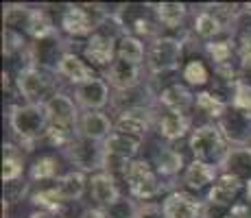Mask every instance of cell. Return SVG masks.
Returning a JSON list of instances; mask_svg holds the SVG:
<instances>
[{"label": "cell", "mask_w": 251, "mask_h": 218, "mask_svg": "<svg viewBox=\"0 0 251 218\" xmlns=\"http://www.w3.org/2000/svg\"><path fill=\"white\" fill-rule=\"evenodd\" d=\"M105 81L109 83L112 92H127L133 90V87L142 85V66L129 64V61L116 59L107 70V76Z\"/></svg>", "instance_id": "cell-17"}, {"label": "cell", "mask_w": 251, "mask_h": 218, "mask_svg": "<svg viewBox=\"0 0 251 218\" xmlns=\"http://www.w3.org/2000/svg\"><path fill=\"white\" fill-rule=\"evenodd\" d=\"M57 72L44 70L37 66H26L16 72V90L26 103H46L50 96L57 94Z\"/></svg>", "instance_id": "cell-7"}, {"label": "cell", "mask_w": 251, "mask_h": 218, "mask_svg": "<svg viewBox=\"0 0 251 218\" xmlns=\"http://www.w3.org/2000/svg\"><path fill=\"white\" fill-rule=\"evenodd\" d=\"M223 218H238V216H236L234 212H229V214H227V216H223Z\"/></svg>", "instance_id": "cell-43"}, {"label": "cell", "mask_w": 251, "mask_h": 218, "mask_svg": "<svg viewBox=\"0 0 251 218\" xmlns=\"http://www.w3.org/2000/svg\"><path fill=\"white\" fill-rule=\"evenodd\" d=\"M28 218H64L61 214H55V212H44V210H33Z\"/></svg>", "instance_id": "cell-42"}, {"label": "cell", "mask_w": 251, "mask_h": 218, "mask_svg": "<svg viewBox=\"0 0 251 218\" xmlns=\"http://www.w3.org/2000/svg\"><path fill=\"white\" fill-rule=\"evenodd\" d=\"M125 33H109L103 22L99 31L94 35H90L88 42H85V46H83L85 61H90L92 68H107L109 70V66L114 64L116 55H118V40Z\"/></svg>", "instance_id": "cell-9"}, {"label": "cell", "mask_w": 251, "mask_h": 218, "mask_svg": "<svg viewBox=\"0 0 251 218\" xmlns=\"http://www.w3.org/2000/svg\"><path fill=\"white\" fill-rule=\"evenodd\" d=\"M149 162L153 164V168L157 170L160 177H166V179L177 177V174L183 172L188 166V164L183 162V155L177 151L173 144H160V146L155 148V153L149 157Z\"/></svg>", "instance_id": "cell-22"}, {"label": "cell", "mask_w": 251, "mask_h": 218, "mask_svg": "<svg viewBox=\"0 0 251 218\" xmlns=\"http://www.w3.org/2000/svg\"><path fill=\"white\" fill-rule=\"evenodd\" d=\"M66 157L72 166H76V170L81 172H100L103 170V162H105V146L100 142L88 140L83 135H76L72 140V144L66 148Z\"/></svg>", "instance_id": "cell-10"}, {"label": "cell", "mask_w": 251, "mask_h": 218, "mask_svg": "<svg viewBox=\"0 0 251 218\" xmlns=\"http://www.w3.org/2000/svg\"><path fill=\"white\" fill-rule=\"evenodd\" d=\"M61 174V159L57 155H42L28 166V181H57Z\"/></svg>", "instance_id": "cell-28"}, {"label": "cell", "mask_w": 251, "mask_h": 218, "mask_svg": "<svg viewBox=\"0 0 251 218\" xmlns=\"http://www.w3.org/2000/svg\"><path fill=\"white\" fill-rule=\"evenodd\" d=\"M138 210H140V205L133 203V198L120 196V201H116L112 207H107V214L109 218H136Z\"/></svg>", "instance_id": "cell-39"}, {"label": "cell", "mask_w": 251, "mask_h": 218, "mask_svg": "<svg viewBox=\"0 0 251 218\" xmlns=\"http://www.w3.org/2000/svg\"><path fill=\"white\" fill-rule=\"evenodd\" d=\"M203 50H205V55L210 57L212 66L231 64V57L236 55V40L234 37H223V40L207 42L203 46Z\"/></svg>", "instance_id": "cell-33"}, {"label": "cell", "mask_w": 251, "mask_h": 218, "mask_svg": "<svg viewBox=\"0 0 251 218\" xmlns=\"http://www.w3.org/2000/svg\"><path fill=\"white\" fill-rule=\"evenodd\" d=\"M188 148H190L192 157L197 162L207 164V166L221 170L231 146L225 140V135L221 133V129L216 127V122H207L192 129L190 138H188Z\"/></svg>", "instance_id": "cell-2"}, {"label": "cell", "mask_w": 251, "mask_h": 218, "mask_svg": "<svg viewBox=\"0 0 251 218\" xmlns=\"http://www.w3.org/2000/svg\"><path fill=\"white\" fill-rule=\"evenodd\" d=\"M227 105H229L227 100L216 96L214 92H199V94H197V100H195V107L212 120H219L221 116L225 114Z\"/></svg>", "instance_id": "cell-36"}, {"label": "cell", "mask_w": 251, "mask_h": 218, "mask_svg": "<svg viewBox=\"0 0 251 218\" xmlns=\"http://www.w3.org/2000/svg\"><path fill=\"white\" fill-rule=\"evenodd\" d=\"M114 133V120L105 111H81L79 135L103 144Z\"/></svg>", "instance_id": "cell-21"}, {"label": "cell", "mask_w": 251, "mask_h": 218, "mask_svg": "<svg viewBox=\"0 0 251 218\" xmlns=\"http://www.w3.org/2000/svg\"><path fill=\"white\" fill-rule=\"evenodd\" d=\"M114 18L123 26L125 35H136L140 40H157L162 35V24L157 20L155 4H120Z\"/></svg>", "instance_id": "cell-3"}, {"label": "cell", "mask_w": 251, "mask_h": 218, "mask_svg": "<svg viewBox=\"0 0 251 218\" xmlns=\"http://www.w3.org/2000/svg\"><path fill=\"white\" fill-rule=\"evenodd\" d=\"M55 188L64 198V203H72L85 194V188H90V177L75 168V170L64 172V177L57 179Z\"/></svg>", "instance_id": "cell-27"}, {"label": "cell", "mask_w": 251, "mask_h": 218, "mask_svg": "<svg viewBox=\"0 0 251 218\" xmlns=\"http://www.w3.org/2000/svg\"><path fill=\"white\" fill-rule=\"evenodd\" d=\"M183 61V40L171 35H160L147 46V68L153 76H162L179 70Z\"/></svg>", "instance_id": "cell-6"}, {"label": "cell", "mask_w": 251, "mask_h": 218, "mask_svg": "<svg viewBox=\"0 0 251 218\" xmlns=\"http://www.w3.org/2000/svg\"><path fill=\"white\" fill-rule=\"evenodd\" d=\"M219 172L231 174L247 186L251 181V146H231Z\"/></svg>", "instance_id": "cell-24"}, {"label": "cell", "mask_w": 251, "mask_h": 218, "mask_svg": "<svg viewBox=\"0 0 251 218\" xmlns=\"http://www.w3.org/2000/svg\"><path fill=\"white\" fill-rule=\"evenodd\" d=\"M245 188L247 186H245L243 181H238V179H234L231 174L219 172L214 186H212L210 192L205 194V201L212 203V205L225 207V210H234L240 203V194L245 192Z\"/></svg>", "instance_id": "cell-15"}, {"label": "cell", "mask_w": 251, "mask_h": 218, "mask_svg": "<svg viewBox=\"0 0 251 218\" xmlns=\"http://www.w3.org/2000/svg\"><path fill=\"white\" fill-rule=\"evenodd\" d=\"M188 131H190V118H188V114L164 109V114L157 116V133H160V138H164L168 144L186 138Z\"/></svg>", "instance_id": "cell-23"}, {"label": "cell", "mask_w": 251, "mask_h": 218, "mask_svg": "<svg viewBox=\"0 0 251 218\" xmlns=\"http://www.w3.org/2000/svg\"><path fill=\"white\" fill-rule=\"evenodd\" d=\"M236 57L240 72H251V28H243L236 37Z\"/></svg>", "instance_id": "cell-37"}, {"label": "cell", "mask_w": 251, "mask_h": 218, "mask_svg": "<svg viewBox=\"0 0 251 218\" xmlns=\"http://www.w3.org/2000/svg\"><path fill=\"white\" fill-rule=\"evenodd\" d=\"M216 127L225 135L229 146H251V116L227 105L225 114L216 120Z\"/></svg>", "instance_id": "cell-11"}, {"label": "cell", "mask_w": 251, "mask_h": 218, "mask_svg": "<svg viewBox=\"0 0 251 218\" xmlns=\"http://www.w3.org/2000/svg\"><path fill=\"white\" fill-rule=\"evenodd\" d=\"M79 218H109V214L105 207H85L79 214Z\"/></svg>", "instance_id": "cell-41"}, {"label": "cell", "mask_w": 251, "mask_h": 218, "mask_svg": "<svg viewBox=\"0 0 251 218\" xmlns=\"http://www.w3.org/2000/svg\"><path fill=\"white\" fill-rule=\"evenodd\" d=\"M192 33H195L199 40H203L207 44V42L219 40L221 33H227V28H225V24L219 20V16H216V13L210 9V4H207L205 9H201V11L195 16Z\"/></svg>", "instance_id": "cell-26"}, {"label": "cell", "mask_w": 251, "mask_h": 218, "mask_svg": "<svg viewBox=\"0 0 251 218\" xmlns=\"http://www.w3.org/2000/svg\"><path fill=\"white\" fill-rule=\"evenodd\" d=\"M219 170L207 164H201L197 159H192L186 166V170L181 172V183L186 188V192H190L192 196L201 194V192H210V188L214 186Z\"/></svg>", "instance_id": "cell-16"}, {"label": "cell", "mask_w": 251, "mask_h": 218, "mask_svg": "<svg viewBox=\"0 0 251 218\" xmlns=\"http://www.w3.org/2000/svg\"><path fill=\"white\" fill-rule=\"evenodd\" d=\"M24 153L20 144H13V142H4L2 146V181L4 186L7 183H16L22 181V174H24Z\"/></svg>", "instance_id": "cell-25"}, {"label": "cell", "mask_w": 251, "mask_h": 218, "mask_svg": "<svg viewBox=\"0 0 251 218\" xmlns=\"http://www.w3.org/2000/svg\"><path fill=\"white\" fill-rule=\"evenodd\" d=\"M109 16L114 13L100 9V4H68L61 11L59 31L68 37H90Z\"/></svg>", "instance_id": "cell-4"}, {"label": "cell", "mask_w": 251, "mask_h": 218, "mask_svg": "<svg viewBox=\"0 0 251 218\" xmlns=\"http://www.w3.org/2000/svg\"><path fill=\"white\" fill-rule=\"evenodd\" d=\"M231 107L245 111L247 116H251V83L247 81H240L238 85L234 87V92H231Z\"/></svg>", "instance_id": "cell-38"}, {"label": "cell", "mask_w": 251, "mask_h": 218, "mask_svg": "<svg viewBox=\"0 0 251 218\" xmlns=\"http://www.w3.org/2000/svg\"><path fill=\"white\" fill-rule=\"evenodd\" d=\"M155 13H157V20H160L162 28L177 31V28L183 24V20H186V16H188V4L160 2V4H155Z\"/></svg>", "instance_id": "cell-31"}, {"label": "cell", "mask_w": 251, "mask_h": 218, "mask_svg": "<svg viewBox=\"0 0 251 218\" xmlns=\"http://www.w3.org/2000/svg\"><path fill=\"white\" fill-rule=\"evenodd\" d=\"M181 79L190 87H203L210 81V68L201 57H188L181 64Z\"/></svg>", "instance_id": "cell-30"}, {"label": "cell", "mask_w": 251, "mask_h": 218, "mask_svg": "<svg viewBox=\"0 0 251 218\" xmlns=\"http://www.w3.org/2000/svg\"><path fill=\"white\" fill-rule=\"evenodd\" d=\"M162 210L166 218H205V201L186 190H173L162 201Z\"/></svg>", "instance_id": "cell-12"}, {"label": "cell", "mask_w": 251, "mask_h": 218, "mask_svg": "<svg viewBox=\"0 0 251 218\" xmlns=\"http://www.w3.org/2000/svg\"><path fill=\"white\" fill-rule=\"evenodd\" d=\"M72 98L83 111H103L107 103H112V87L105 79H92L72 90Z\"/></svg>", "instance_id": "cell-13"}, {"label": "cell", "mask_w": 251, "mask_h": 218, "mask_svg": "<svg viewBox=\"0 0 251 218\" xmlns=\"http://www.w3.org/2000/svg\"><path fill=\"white\" fill-rule=\"evenodd\" d=\"M31 18H33V9L28 7V4H7L2 11L4 31H13V33L26 35L28 26H31Z\"/></svg>", "instance_id": "cell-29"}, {"label": "cell", "mask_w": 251, "mask_h": 218, "mask_svg": "<svg viewBox=\"0 0 251 218\" xmlns=\"http://www.w3.org/2000/svg\"><path fill=\"white\" fill-rule=\"evenodd\" d=\"M55 33H59V31L55 28V22L50 20V16H48L46 9H42V7L33 9L31 26H28V33H26V35L31 37L33 42H40V40H46V37L55 35Z\"/></svg>", "instance_id": "cell-34"}, {"label": "cell", "mask_w": 251, "mask_h": 218, "mask_svg": "<svg viewBox=\"0 0 251 218\" xmlns=\"http://www.w3.org/2000/svg\"><path fill=\"white\" fill-rule=\"evenodd\" d=\"M155 111L151 107H136V109H127L120 111L114 120V131H120V133L133 135V138L147 140L149 131L153 129V122H155Z\"/></svg>", "instance_id": "cell-14"}, {"label": "cell", "mask_w": 251, "mask_h": 218, "mask_svg": "<svg viewBox=\"0 0 251 218\" xmlns=\"http://www.w3.org/2000/svg\"><path fill=\"white\" fill-rule=\"evenodd\" d=\"M28 201L35 205V210H44V212H55V214H61V207L66 205L61 194L57 192L55 186L50 188H40V190H35L31 196H28Z\"/></svg>", "instance_id": "cell-35"}, {"label": "cell", "mask_w": 251, "mask_h": 218, "mask_svg": "<svg viewBox=\"0 0 251 218\" xmlns=\"http://www.w3.org/2000/svg\"><path fill=\"white\" fill-rule=\"evenodd\" d=\"M44 105H46V114H48V131L66 133V135H79L81 109L70 94L57 92Z\"/></svg>", "instance_id": "cell-8"}, {"label": "cell", "mask_w": 251, "mask_h": 218, "mask_svg": "<svg viewBox=\"0 0 251 218\" xmlns=\"http://www.w3.org/2000/svg\"><path fill=\"white\" fill-rule=\"evenodd\" d=\"M136 218H166L162 210V203H140V210Z\"/></svg>", "instance_id": "cell-40"}, {"label": "cell", "mask_w": 251, "mask_h": 218, "mask_svg": "<svg viewBox=\"0 0 251 218\" xmlns=\"http://www.w3.org/2000/svg\"><path fill=\"white\" fill-rule=\"evenodd\" d=\"M195 100H197V94H192L190 85L181 83V81L164 85L162 90L157 92V103H160L164 109H171V111H181V114H186L190 107H195Z\"/></svg>", "instance_id": "cell-20"}, {"label": "cell", "mask_w": 251, "mask_h": 218, "mask_svg": "<svg viewBox=\"0 0 251 218\" xmlns=\"http://www.w3.org/2000/svg\"><path fill=\"white\" fill-rule=\"evenodd\" d=\"M123 181L127 183L129 194L136 201L153 203V198L162 194V177L157 174V170L147 157L133 159L123 174Z\"/></svg>", "instance_id": "cell-5"}, {"label": "cell", "mask_w": 251, "mask_h": 218, "mask_svg": "<svg viewBox=\"0 0 251 218\" xmlns=\"http://www.w3.org/2000/svg\"><path fill=\"white\" fill-rule=\"evenodd\" d=\"M116 59L142 66L147 61V46L136 35H123L118 40V55H116Z\"/></svg>", "instance_id": "cell-32"}, {"label": "cell", "mask_w": 251, "mask_h": 218, "mask_svg": "<svg viewBox=\"0 0 251 218\" xmlns=\"http://www.w3.org/2000/svg\"><path fill=\"white\" fill-rule=\"evenodd\" d=\"M90 196L92 201L96 203L99 207H112L116 201H120V196H123V192H120L118 183H116V177L105 170L100 172H94L90 174Z\"/></svg>", "instance_id": "cell-18"}, {"label": "cell", "mask_w": 251, "mask_h": 218, "mask_svg": "<svg viewBox=\"0 0 251 218\" xmlns=\"http://www.w3.org/2000/svg\"><path fill=\"white\" fill-rule=\"evenodd\" d=\"M57 74L64 76L68 83H72V87L83 85L92 79H99V74H96L94 68H92L85 59H81L76 52H70V50L61 57L59 66H57Z\"/></svg>", "instance_id": "cell-19"}, {"label": "cell", "mask_w": 251, "mask_h": 218, "mask_svg": "<svg viewBox=\"0 0 251 218\" xmlns=\"http://www.w3.org/2000/svg\"><path fill=\"white\" fill-rule=\"evenodd\" d=\"M9 127L16 133L18 144L26 151L35 142L46 138L48 133V114L44 103H24V105H13L9 109Z\"/></svg>", "instance_id": "cell-1"}]
</instances>
